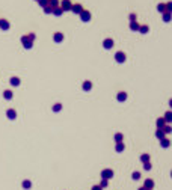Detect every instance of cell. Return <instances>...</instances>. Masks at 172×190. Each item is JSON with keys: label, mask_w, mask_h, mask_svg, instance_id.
<instances>
[{"label": "cell", "mask_w": 172, "mask_h": 190, "mask_svg": "<svg viewBox=\"0 0 172 190\" xmlns=\"http://www.w3.org/2000/svg\"><path fill=\"white\" fill-rule=\"evenodd\" d=\"M112 177H113L112 169H104L103 172H101V178H103V180H106V181H107V180H110Z\"/></svg>", "instance_id": "1"}, {"label": "cell", "mask_w": 172, "mask_h": 190, "mask_svg": "<svg viewBox=\"0 0 172 190\" xmlns=\"http://www.w3.org/2000/svg\"><path fill=\"white\" fill-rule=\"evenodd\" d=\"M153 187H154V182H153V180H146V181H145V187H144V189L151 190Z\"/></svg>", "instance_id": "2"}, {"label": "cell", "mask_w": 172, "mask_h": 190, "mask_svg": "<svg viewBox=\"0 0 172 190\" xmlns=\"http://www.w3.org/2000/svg\"><path fill=\"white\" fill-rule=\"evenodd\" d=\"M62 6H63V8H67V9H69V8H71V3H69V0H65V2H62Z\"/></svg>", "instance_id": "3"}, {"label": "cell", "mask_w": 172, "mask_h": 190, "mask_svg": "<svg viewBox=\"0 0 172 190\" xmlns=\"http://www.w3.org/2000/svg\"><path fill=\"white\" fill-rule=\"evenodd\" d=\"M116 59H118V61H119V62H122V61H124V59H125V56H124L122 53H118V54H116Z\"/></svg>", "instance_id": "4"}, {"label": "cell", "mask_w": 172, "mask_h": 190, "mask_svg": "<svg viewBox=\"0 0 172 190\" xmlns=\"http://www.w3.org/2000/svg\"><path fill=\"white\" fill-rule=\"evenodd\" d=\"M0 27H5V29H8L9 24L6 23V21H5V20H2V21H0Z\"/></svg>", "instance_id": "5"}, {"label": "cell", "mask_w": 172, "mask_h": 190, "mask_svg": "<svg viewBox=\"0 0 172 190\" xmlns=\"http://www.w3.org/2000/svg\"><path fill=\"white\" fill-rule=\"evenodd\" d=\"M30 186H32V184H30V181H23V187H24V189H29Z\"/></svg>", "instance_id": "6"}, {"label": "cell", "mask_w": 172, "mask_h": 190, "mask_svg": "<svg viewBox=\"0 0 172 190\" xmlns=\"http://www.w3.org/2000/svg\"><path fill=\"white\" fill-rule=\"evenodd\" d=\"M73 11H74V12H80V11H82V6H80V5H77V6H73Z\"/></svg>", "instance_id": "7"}, {"label": "cell", "mask_w": 172, "mask_h": 190, "mask_svg": "<svg viewBox=\"0 0 172 190\" xmlns=\"http://www.w3.org/2000/svg\"><path fill=\"white\" fill-rule=\"evenodd\" d=\"M82 17H83V20H89V12H83Z\"/></svg>", "instance_id": "8"}, {"label": "cell", "mask_w": 172, "mask_h": 190, "mask_svg": "<svg viewBox=\"0 0 172 190\" xmlns=\"http://www.w3.org/2000/svg\"><path fill=\"white\" fill-rule=\"evenodd\" d=\"M104 44H106L104 47H106V48H109V47H110V44H113V42H112V41H110V39H107V41H106V42H104Z\"/></svg>", "instance_id": "9"}, {"label": "cell", "mask_w": 172, "mask_h": 190, "mask_svg": "<svg viewBox=\"0 0 172 190\" xmlns=\"http://www.w3.org/2000/svg\"><path fill=\"white\" fill-rule=\"evenodd\" d=\"M139 177H140V173H139V172H134V173H133V178H134V180H139Z\"/></svg>", "instance_id": "10"}, {"label": "cell", "mask_w": 172, "mask_h": 190, "mask_svg": "<svg viewBox=\"0 0 172 190\" xmlns=\"http://www.w3.org/2000/svg\"><path fill=\"white\" fill-rule=\"evenodd\" d=\"M148 160H149V157L148 156H142V162H144V163H146Z\"/></svg>", "instance_id": "11"}, {"label": "cell", "mask_w": 172, "mask_h": 190, "mask_svg": "<svg viewBox=\"0 0 172 190\" xmlns=\"http://www.w3.org/2000/svg\"><path fill=\"white\" fill-rule=\"evenodd\" d=\"M11 83H12V85H18L20 82H18V78H12V80H11Z\"/></svg>", "instance_id": "12"}, {"label": "cell", "mask_w": 172, "mask_h": 190, "mask_svg": "<svg viewBox=\"0 0 172 190\" xmlns=\"http://www.w3.org/2000/svg\"><path fill=\"white\" fill-rule=\"evenodd\" d=\"M144 167H145L146 171H149V169H151V164H149V162H148V163H145V166H144Z\"/></svg>", "instance_id": "13"}, {"label": "cell", "mask_w": 172, "mask_h": 190, "mask_svg": "<svg viewBox=\"0 0 172 190\" xmlns=\"http://www.w3.org/2000/svg\"><path fill=\"white\" fill-rule=\"evenodd\" d=\"M106 186H107V181H106V180H103V182H101V184H100V187H101V189H103V187H106Z\"/></svg>", "instance_id": "14"}, {"label": "cell", "mask_w": 172, "mask_h": 190, "mask_svg": "<svg viewBox=\"0 0 172 190\" xmlns=\"http://www.w3.org/2000/svg\"><path fill=\"white\" fill-rule=\"evenodd\" d=\"M116 149H118V151H122V149H124V147H122V143H119V145L116 147Z\"/></svg>", "instance_id": "15"}, {"label": "cell", "mask_w": 172, "mask_h": 190, "mask_svg": "<svg viewBox=\"0 0 172 190\" xmlns=\"http://www.w3.org/2000/svg\"><path fill=\"white\" fill-rule=\"evenodd\" d=\"M92 190H101V187H100V186H94V189Z\"/></svg>", "instance_id": "16"}, {"label": "cell", "mask_w": 172, "mask_h": 190, "mask_svg": "<svg viewBox=\"0 0 172 190\" xmlns=\"http://www.w3.org/2000/svg\"><path fill=\"white\" fill-rule=\"evenodd\" d=\"M139 190H146V189H144V187H140V189H139Z\"/></svg>", "instance_id": "17"}]
</instances>
